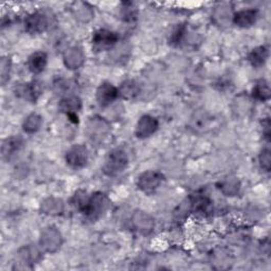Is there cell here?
<instances>
[{"mask_svg":"<svg viewBox=\"0 0 271 271\" xmlns=\"http://www.w3.org/2000/svg\"><path fill=\"white\" fill-rule=\"evenodd\" d=\"M47 65V54L44 52H35L29 57L28 67L33 73H40Z\"/></svg>","mask_w":271,"mask_h":271,"instance_id":"obj_9","label":"cell"},{"mask_svg":"<svg viewBox=\"0 0 271 271\" xmlns=\"http://www.w3.org/2000/svg\"><path fill=\"white\" fill-rule=\"evenodd\" d=\"M260 162H261V167L265 169L266 171H269L270 169V153L268 149H265L264 152H262L260 156Z\"/></svg>","mask_w":271,"mask_h":271,"instance_id":"obj_18","label":"cell"},{"mask_svg":"<svg viewBox=\"0 0 271 271\" xmlns=\"http://www.w3.org/2000/svg\"><path fill=\"white\" fill-rule=\"evenodd\" d=\"M140 94V87L134 81H125L122 83L121 87L119 89V95H121L126 100L134 99Z\"/></svg>","mask_w":271,"mask_h":271,"instance_id":"obj_11","label":"cell"},{"mask_svg":"<svg viewBox=\"0 0 271 271\" xmlns=\"http://www.w3.org/2000/svg\"><path fill=\"white\" fill-rule=\"evenodd\" d=\"M26 30L31 34L43 32L48 27V19L41 13H34L26 19Z\"/></svg>","mask_w":271,"mask_h":271,"instance_id":"obj_7","label":"cell"},{"mask_svg":"<svg viewBox=\"0 0 271 271\" xmlns=\"http://www.w3.org/2000/svg\"><path fill=\"white\" fill-rule=\"evenodd\" d=\"M59 108L62 111L66 112L67 116L69 115H77V111L81 108V101L77 97H69L61 101Z\"/></svg>","mask_w":271,"mask_h":271,"instance_id":"obj_13","label":"cell"},{"mask_svg":"<svg viewBox=\"0 0 271 271\" xmlns=\"http://www.w3.org/2000/svg\"><path fill=\"white\" fill-rule=\"evenodd\" d=\"M119 96V90L110 83H103L98 88L97 100L98 103L103 107L110 105Z\"/></svg>","mask_w":271,"mask_h":271,"instance_id":"obj_6","label":"cell"},{"mask_svg":"<svg viewBox=\"0 0 271 271\" xmlns=\"http://www.w3.org/2000/svg\"><path fill=\"white\" fill-rule=\"evenodd\" d=\"M267 57L268 50L266 49V47H258L251 51L248 59L253 67H261L266 63Z\"/></svg>","mask_w":271,"mask_h":271,"instance_id":"obj_12","label":"cell"},{"mask_svg":"<svg viewBox=\"0 0 271 271\" xmlns=\"http://www.w3.org/2000/svg\"><path fill=\"white\" fill-rule=\"evenodd\" d=\"M258 17V12L254 10H245L235 14L234 22L238 27H250L252 26Z\"/></svg>","mask_w":271,"mask_h":271,"instance_id":"obj_10","label":"cell"},{"mask_svg":"<svg viewBox=\"0 0 271 271\" xmlns=\"http://www.w3.org/2000/svg\"><path fill=\"white\" fill-rule=\"evenodd\" d=\"M128 159L122 149L116 148L112 149L106 158L104 164V172L109 176H115L124 171L127 167Z\"/></svg>","mask_w":271,"mask_h":271,"instance_id":"obj_1","label":"cell"},{"mask_svg":"<svg viewBox=\"0 0 271 271\" xmlns=\"http://www.w3.org/2000/svg\"><path fill=\"white\" fill-rule=\"evenodd\" d=\"M39 125H40V118L36 115H32L28 118L27 122L25 123V130H27L28 132H33L38 129Z\"/></svg>","mask_w":271,"mask_h":271,"instance_id":"obj_17","label":"cell"},{"mask_svg":"<svg viewBox=\"0 0 271 271\" xmlns=\"http://www.w3.org/2000/svg\"><path fill=\"white\" fill-rule=\"evenodd\" d=\"M163 180V176L157 172H146L139 178L138 186L145 193H153L159 188Z\"/></svg>","mask_w":271,"mask_h":271,"instance_id":"obj_5","label":"cell"},{"mask_svg":"<svg viewBox=\"0 0 271 271\" xmlns=\"http://www.w3.org/2000/svg\"><path fill=\"white\" fill-rule=\"evenodd\" d=\"M22 146V140L20 138L12 137L7 139L3 144V155L4 157L10 158L14 154H16Z\"/></svg>","mask_w":271,"mask_h":271,"instance_id":"obj_14","label":"cell"},{"mask_svg":"<svg viewBox=\"0 0 271 271\" xmlns=\"http://www.w3.org/2000/svg\"><path fill=\"white\" fill-rule=\"evenodd\" d=\"M106 197L103 194H96L93 197L89 198V202L83 214L93 219L98 218L103 213L105 208H106Z\"/></svg>","mask_w":271,"mask_h":271,"instance_id":"obj_3","label":"cell"},{"mask_svg":"<svg viewBox=\"0 0 271 271\" xmlns=\"http://www.w3.org/2000/svg\"><path fill=\"white\" fill-rule=\"evenodd\" d=\"M87 159H88L87 149L86 147L82 145L73 146L72 148L68 150L67 155H66L67 163L70 165L71 168H74V169L83 168L87 162Z\"/></svg>","mask_w":271,"mask_h":271,"instance_id":"obj_4","label":"cell"},{"mask_svg":"<svg viewBox=\"0 0 271 271\" xmlns=\"http://www.w3.org/2000/svg\"><path fill=\"white\" fill-rule=\"evenodd\" d=\"M157 127H158V122L156 121L155 118L150 116H143L137 124L136 133H137V136L140 138H146L149 137L152 133H154Z\"/></svg>","mask_w":271,"mask_h":271,"instance_id":"obj_8","label":"cell"},{"mask_svg":"<svg viewBox=\"0 0 271 271\" xmlns=\"http://www.w3.org/2000/svg\"><path fill=\"white\" fill-rule=\"evenodd\" d=\"M185 34H186V28L185 26H179L177 27L173 33L171 34V37H170V42L172 44H176V46H178V44L183 41L184 37H185Z\"/></svg>","mask_w":271,"mask_h":271,"instance_id":"obj_16","label":"cell"},{"mask_svg":"<svg viewBox=\"0 0 271 271\" xmlns=\"http://www.w3.org/2000/svg\"><path fill=\"white\" fill-rule=\"evenodd\" d=\"M118 41V35L106 29H100L93 36V47L96 51H107L115 47Z\"/></svg>","mask_w":271,"mask_h":271,"instance_id":"obj_2","label":"cell"},{"mask_svg":"<svg viewBox=\"0 0 271 271\" xmlns=\"http://www.w3.org/2000/svg\"><path fill=\"white\" fill-rule=\"evenodd\" d=\"M253 97L260 101H267L270 98V88L265 80H260L252 90Z\"/></svg>","mask_w":271,"mask_h":271,"instance_id":"obj_15","label":"cell"}]
</instances>
